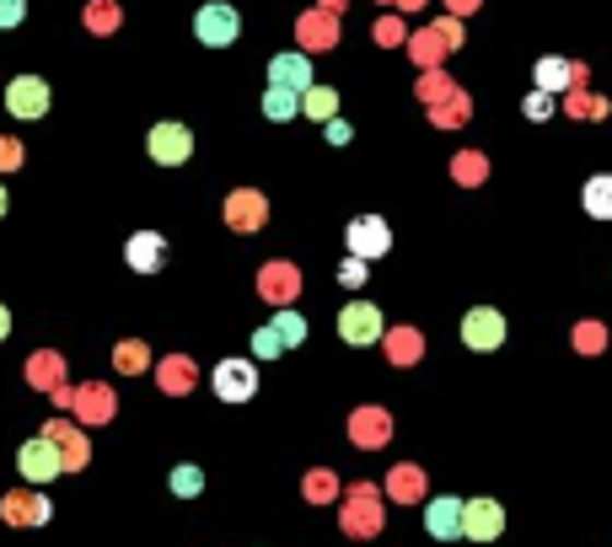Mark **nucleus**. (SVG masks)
I'll list each match as a JSON object with an SVG mask.
<instances>
[{
    "instance_id": "obj_1",
    "label": "nucleus",
    "mask_w": 612,
    "mask_h": 547,
    "mask_svg": "<svg viewBox=\"0 0 612 547\" xmlns=\"http://www.w3.org/2000/svg\"><path fill=\"white\" fill-rule=\"evenodd\" d=\"M193 38H199L204 49H232V44L243 38V16H237V5H226V0H204V5L193 11Z\"/></svg>"
},
{
    "instance_id": "obj_2",
    "label": "nucleus",
    "mask_w": 612,
    "mask_h": 547,
    "mask_svg": "<svg viewBox=\"0 0 612 547\" xmlns=\"http://www.w3.org/2000/svg\"><path fill=\"white\" fill-rule=\"evenodd\" d=\"M145 151H151L156 167H184L193 156V134H188V123H156L145 134Z\"/></svg>"
},
{
    "instance_id": "obj_3",
    "label": "nucleus",
    "mask_w": 612,
    "mask_h": 547,
    "mask_svg": "<svg viewBox=\"0 0 612 547\" xmlns=\"http://www.w3.org/2000/svg\"><path fill=\"white\" fill-rule=\"evenodd\" d=\"M387 333V322H381V311L370 301H350L344 311H339V338L344 344H355V349H366V344H376Z\"/></svg>"
},
{
    "instance_id": "obj_4",
    "label": "nucleus",
    "mask_w": 612,
    "mask_h": 547,
    "mask_svg": "<svg viewBox=\"0 0 612 547\" xmlns=\"http://www.w3.org/2000/svg\"><path fill=\"white\" fill-rule=\"evenodd\" d=\"M60 467H64V456H60L55 440H27V445L16 451V473H22L27 484H55Z\"/></svg>"
},
{
    "instance_id": "obj_5",
    "label": "nucleus",
    "mask_w": 612,
    "mask_h": 547,
    "mask_svg": "<svg viewBox=\"0 0 612 547\" xmlns=\"http://www.w3.org/2000/svg\"><path fill=\"white\" fill-rule=\"evenodd\" d=\"M210 387H215L221 403H247V397L258 392V365L252 360H221L215 365V376H210Z\"/></svg>"
},
{
    "instance_id": "obj_6",
    "label": "nucleus",
    "mask_w": 612,
    "mask_h": 547,
    "mask_svg": "<svg viewBox=\"0 0 612 547\" xmlns=\"http://www.w3.org/2000/svg\"><path fill=\"white\" fill-rule=\"evenodd\" d=\"M462 344L479 349V355L499 349V344H505V317H499L494 306H473V311L462 317Z\"/></svg>"
},
{
    "instance_id": "obj_7",
    "label": "nucleus",
    "mask_w": 612,
    "mask_h": 547,
    "mask_svg": "<svg viewBox=\"0 0 612 547\" xmlns=\"http://www.w3.org/2000/svg\"><path fill=\"white\" fill-rule=\"evenodd\" d=\"M344 242H350V258H381L387 247H392V231H387V221L381 215H355L350 221V231H344Z\"/></svg>"
},
{
    "instance_id": "obj_8",
    "label": "nucleus",
    "mask_w": 612,
    "mask_h": 547,
    "mask_svg": "<svg viewBox=\"0 0 612 547\" xmlns=\"http://www.w3.org/2000/svg\"><path fill=\"white\" fill-rule=\"evenodd\" d=\"M5 108H11L16 119H44V114H49V81L16 75V81L5 86Z\"/></svg>"
},
{
    "instance_id": "obj_9",
    "label": "nucleus",
    "mask_w": 612,
    "mask_h": 547,
    "mask_svg": "<svg viewBox=\"0 0 612 547\" xmlns=\"http://www.w3.org/2000/svg\"><path fill=\"white\" fill-rule=\"evenodd\" d=\"M462 515H468V504L451 499V494H440V499L425 504V532L435 543H457V537H462Z\"/></svg>"
},
{
    "instance_id": "obj_10",
    "label": "nucleus",
    "mask_w": 612,
    "mask_h": 547,
    "mask_svg": "<svg viewBox=\"0 0 612 547\" xmlns=\"http://www.w3.org/2000/svg\"><path fill=\"white\" fill-rule=\"evenodd\" d=\"M505 532V510L494 499H468V515H462V537L468 543H494Z\"/></svg>"
},
{
    "instance_id": "obj_11",
    "label": "nucleus",
    "mask_w": 612,
    "mask_h": 547,
    "mask_svg": "<svg viewBox=\"0 0 612 547\" xmlns=\"http://www.w3.org/2000/svg\"><path fill=\"white\" fill-rule=\"evenodd\" d=\"M269 86L311 92V86H317V64L306 60V55H274V60H269Z\"/></svg>"
},
{
    "instance_id": "obj_12",
    "label": "nucleus",
    "mask_w": 612,
    "mask_h": 547,
    "mask_svg": "<svg viewBox=\"0 0 612 547\" xmlns=\"http://www.w3.org/2000/svg\"><path fill=\"white\" fill-rule=\"evenodd\" d=\"M296 114H306V92H291V86H269L263 92V119L269 123H285Z\"/></svg>"
},
{
    "instance_id": "obj_13",
    "label": "nucleus",
    "mask_w": 612,
    "mask_h": 547,
    "mask_svg": "<svg viewBox=\"0 0 612 547\" xmlns=\"http://www.w3.org/2000/svg\"><path fill=\"white\" fill-rule=\"evenodd\" d=\"M162 258H167V242H162L156 231H140V237H129V269L151 274V269H162Z\"/></svg>"
},
{
    "instance_id": "obj_14",
    "label": "nucleus",
    "mask_w": 612,
    "mask_h": 547,
    "mask_svg": "<svg viewBox=\"0 0 612 547\" xmlns=\"http://www.w3.org/2000/svg\"><path fill=\"white\" fill-rule=\"evenodd\" d=\"M580 204H586V215H591V221H612V173H597V178L586 182Z\"/></svg>"
},
{
    "instance_id": "obj_15",
    "label": "nucleus",
    "mask_w": 612,
    "mask_h": 547,
    "mask_svg": "<svg viewBox=\"0 0 612 547\" xmlns=\"http://www.w3.org/2000/svg\"><path fill=\"white\" fill-rule=\"evenodd\" d=\"M269 328L285 338V349L306 344V317H302V311H274V317H269Z\"/></svg>"
},
{
    "instance_id": "obj_16",
    "label": "nucleus",
    "mask_w": 612,
    "mask_h": 547,
    "mask_svg": "<svg viewBox=\"0 0 612 547\" xmlns=\"http://www.w3.org/2000/svg\"><path fill=\"white\" fill-rule=\"evenodd\" d=\"M306 114L328 123L333 114H339V92H333V86H311V92H306Z\"/></svg>"
},
{
    "instance_id": "obj_17",
    "label": "nucleus",
    "mask_w": 612,
    "mask_h": 547,
    "mask_svg": "<svg viewBox=\"0 0 612 547\" xmlns=\"http://www.w3.org/2000/svg\"><path fill=\"white\" fill-rule=\"evenodd\" d=\"M558 86H569V64L549 55V60H538V92H558Z\"/></svg>"
},
{
    "instance_id": "obj_18",
    "label": "nucleus",
    "mask_w": 612,
    "mask_h": 547,
    "mask_svg": "<svg viewBox=\"0 0 612 547\" xmlns=\"http://www.w3.org/2000/svg\"><path fill=\"white\" fill-rule=\"evenodd\" d=\"M199 488H204V473H199L193 462H184V467H173V494H178V499H193Z\"/></svg>"
},
{
    "instance_id": "obj_19",
    "label": "nucleus",
    "mask_w": 612,
    "mask_h": 547,
    "mask_svg": "<svg viewBox=\"0 0 612 547\" xmlns=\"http://www.w3.org/2000/svg\"><path fill=\"white\" fill-rule=\"evenodd\" d=\"M280 349H285V338H280L274 328H258V333H252V355H258V360H274Z\"/></svg>"
},
{
    "instance_id": "obj_20",
    "label": "nucleus",
    "mask_w": 612,
    "mask_h": 547,
    "mask_svg": "<svg viewBox=\"0 0 612 547\" xmlns=\"http://www.w3.org/2000/svg\"><path fill=\"white\" fill-rule=\"evenodd\" d=\"M339 280H344L350 290H361V285H366V258H344V269H339Z\"/></svg>"
},
{
    "instance_id": "obj_21",
    "label": "nucleus",
    "mask_w": 612,
    "mask_h": 547,
    "mask_svg": "<svg viewBox=\"0 0 612 547\" xmlns=\"http://www.w3.org/2000/svg\"><path fill=\"white\" fill-rule=\"evenodd\" d=\"M27 16V0H0V33H11Z\"/></svg>"
},
{
    "instance_id": "obj_22",
    "label": "nucleus",
    "mask_w": 612,
    "mask_h": 547,
    "mask_svg": "<svg viewBox=\"0 0 612 547\" xmlns=\"http://www.w3.org/2000/svg\"><path fill=\"white\" fill-rule=\"evenodd\" d=\"M553 114V92H532L527 97V119H549Z\"/></svg>"
},
{
    "instance_id": "obj_23",
    "label": "nucleus",
    "mask_w": 612,
    "mask_h": 547,
    "mask_svg": "<svg viewBox=\"0 0 612 547\" xmlns=\"http://www.w3.org/2000/svg\"><path fill=\"white\" fill-rule=\"evenodd\" d=\"M350 140V123L344 119H328V145H344Z\"/></svg>"
},
{
    "instance_id": "obj_24",
    "label": "nucleus",
    "mask_w": 612,
    "mask_h": 547,
    "mask_svg": "<svg viewBox=\"0 0 612 547\" xmlns=\"http://www.w3.org/2000/svg\"><path fill=\"white\" fill-rule=\"evenodd\" d=\"M5 333H11V311L0 306V338H5Z\"/></svg>"
},
{
    "instance_id": "obj_25",
    "label": "nucleus",
    "mask_w": 612,
    "mask_h": 547,
    "mask_svg": "<svg viewBox=\"0 0 612 547\" xmlns=\"http://www.w3.org/2000/svg\"><path fill=\"white\" fill-rule=\"evenodd\" d=\"M5 204H11V193H5V182H0V215H5Z\"/></svg>"
}]
</instances>
